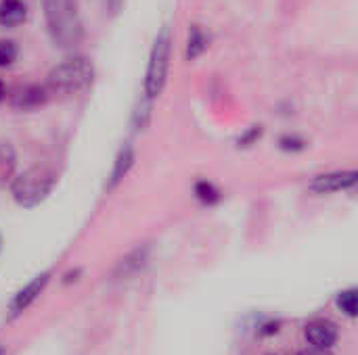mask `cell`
Listing matches in <instances>:
<instances>
[{"instance_id": "obj_6", "label": "cell", "mask_w": 358, "mask_h": 355, "mask_svg": "<svg viewBox=\"0 0 358 355\" xmlns=\"http://www.w3.org/2000/svg\"><path fill=\"white\" fill-rule=\"evenodd\" d=\"M48 280H50V272H42V274L34 276L23 289H19V291L13 295L10 303H8V316H10V318L21 316V314H23V312L42 295V291L46 289Z\"/></svg>"}, {"instance_id": "obj_16", "label": "cell", "mask_w": 358, "mask_h": 355, "mask_svg": "<svg viewBox=\"0 0 358 355\" xmlns=\"http://www.w3.org/2000/svg\"><path fill=\"white\" fill-rule=\"evenodd\" d=\"M151 103H153V100H149L147 96H143L141 105L136 107V111H134V115H132V121H134V128H136V130H145V128H147L149 117H151Z\"/></svg>"}, {"instance_id": "obj_15", "label": "cell", "mask_w": 358, "mask_h": 355, "mask_svg": "<svg viewBox=\"0 0 358 355\" xmlns=\"http://www.w3.org/2000/svg\"><path fill=\"white\" fill-rule=\"evenodd\" d=\"M19 56V48L15 40L0 38V67H10Z\"/></svg>"}, {"instance_id": "obj_2", "label": "cell", "mask_w": 358, "mask_h": 355, "mask_svg": "<svg viewBox=\"0 0 358 355\" xmlns=\"http://www.w3.org/2000/svg\"><path fill=\"white\" fill-rule=\"evenodd\" d=\"M59 182V174L48 165H31L10 180V197L23 209H34L44 203Z\"/></svg>"}, {"instance_id": "obj_19", "label": "cell", "mask_w": 358, "mask_h": 355, "mask_svg": "<svg viewBox=\"0 0 358 355\" xmlns=\"http://www.w3.org/2000/svg\"><path fill=\"white\" fill-rule=\"evenodd\" d=\"M300 355H334L331 349H319V347H310V349H304Z\"/></svg>"}, {"instance_id": "obj_17", "label": "cell", "mask_w": 358, "mask_h": 355, "mask_svg": "<svg viewBox=\"0 0 358 355\" xmlns=\"http://www.w3.org/2000/svg\"><path fill=\"white\" fill-rule=\"evenodd\" d=\"M279 149L285 151V153H300L306 149V140L296 136V134H285L279 138Z\"/></svg>"}, {"instance_id": "obj_4", "label": "cell", "mask_w": 358, "mask_h": 355, "mask_svg": "<svg viewBox=\"0 0 358 355\" xmlns=\"http://www.w3.org/2000/svg\"><path fill=\"white\" fill-rule=\"evenodd\" d=\"M170 52H172V31L168 25H164L153 40L147 71H145V82H143V94L149 100H155L166 88L168 71H170Z\"/></svg>"}, {"instance_id": "obj_13", "label": "cell", "mask_w": 358, "mask_h": 355, "mask_svg": "<svg viewBox=\"0 0 358 355\" xmlns=\"http://www.w3.org/2000/svg\"><path fill=\"white\" fill-rule=\"evenodd\" d=\"M193 192H195V199L203 205H216L222 199V192L210 180H197L193 186Z\"/></svg>"}, {"instance_id": "obj_9", "label": "cell", "mask_w": 358, "mask_h": 355, "mask_svg": "<svg viewBox=\"0 0 358 355\" xmlns=\"http://www.w3.org/2000/svg\"><path fill=\"white\" fill-rule=\"evenodd\" d=\"M134 161H136V155H134V149L130 142L122 144L117 155H115V161H113V167H111V174H109V180H107V188H115L128 174L130 169L134 167Z\"/></svg>"}, {"instance_id": "obj_22", "label": "cell", "mask_w": 358, "mask_h": 355, "mask_svg": "<svg viewBox=\"0 0 358 355\" xmlns=\"http://www.w3.org/2000/svg\"><path fill=\"white\" fill-rule=\"evenodd\" d=\"M268 355H275V354H268Z\"/></svg>"}, {"instance_id": "obj_10", "label": "cell", "mask_w": 358, "mask_h": 355, "mask_svg": "<svg viewBox=\"0 0 358 355\" xmlns=\"http://www.w3.org/2000/svg\"><path fill=\"white\" fill-rule=\"evenodd\" d=\"M27 19V4L23 0H0V25L17 27Z\"/></svg>"}, {"instance_id": "obj_18", "label": "cell", "mask_w": 358, "mask_h": 355, "mask_svg": "<svg viewBox=\"0 0 358 355\" xmlns=\"http://www.w3.org/2000/svg\"><path fill=\"white\" fill-rule=\"evenodd\" d=\"M260 136H262V128H260V126H252V128L239 138V146H250V144H254Z\"/></svg>"}, {"instance_id": "obj_14", "label": "cell", "mask_w": 358, "mask_h": 355, "mask_svg": "<svg viewBox=\"0 0 358 355\" xmlns=\"http://www.w3.org/2000/svg\"><path fill=\"white\" fill-rule=\"evenodd\" d=\"M336 305H338V310H340L344 316H348V318H357V314H358L357 289H355V287H350V289H346V291L338 293V297H336Z\"/></svg>"}, {"instance_id": "obj_5", "label": "cell", "mask_w": 358, "mask_h": 355, "mask_svg": "<svg viewBox=\"0 0 358 355\" xmlns=\"http://www.w3.org/2000/svg\"><path fill=\"white\" fill-rule=\"evenodd\" d=\"M357 182V169H340V172H327V174L315 176L308 188L315 195H334V192H342V190L355 188Z\"/></svg>"}, {"instance_id": "obj_21", "label": "cell", "mask_w": 358, "mask_h": 355, "mask_svg": "<svg viewBox=\"0 0 358 355\" xmlns=\"http://www.w3.org/2000/svg\"><path fill=\"white\" fill-rule=\"evenodd\" d=\"M4 354V347H0V355Z\"/></svg>"}, {"instance_id": "obj_1", "label": "cell", "mask_w": 358, "mask_h": 355, "mask_svg": "<svg viewBox=\"0 0 358 355\" xmlns=\"http://www.w3.org/2000/svg\"><path fill=\"white\" fill-rule=\"evenodd\" d=\"M46 31L57 48L71 50L84 38L78 0H42Z\"/></svg>"}, {"instance_id": "obj_3", "label": "cell", "mask_w": 358, "mask_h": 355, "mask_svg": "<svg viewBox=\"0 0 358 355\" xmlns=\"http://www.w3.org/2000/svg\"><path fill=\"white\" fill-rule=\"evenodd\" d=\"M94 80V65L84 54H73L55 65L46 75V92L59 96H73L84 92Z\"/></svg>"}, {"instance_id": "obj_12", "label": "cell", "mask_w": 358, "mask_h": 355, "mask_svg": "<svg viewBox=\"0 0 358 355\" xmlns=\"http://www.w3.org/2000/svg\"><path fill=\"white\" fill-rule=\"evenodd\" d=\"M210 46V38L203 31L201 25H191L189 29V38H187V56L189 61H195L197 56H201Z\"/></svg>"}, {"instance_id": "obj_7", "label": "cell", "mask_w": 358, "mask_h": 355, "mask_svg": "<svg viewBox=\"0 0 358 355\" xmlns=\"http://www.w3.org/2000/svg\"><path fill=\"white\" fill-rule=\"evenodd\" d=\"M304 337L308 341L310 347H319V349H331L338 339H340V333H338V326L331 322V320H325V318H319V320H313L306 324L304 328Z\"/></svg>"}, {"instance_id": "obj_8", "label": "cell", "mask_w": 358, "mask_h": 355, "mask_svg": "<svg viewBox=\"0 0 358 355\" xmlns=\"http://www.w3.org/2000/svg\"><path fill=\"white\" fill-rule=\"evenodd\" d=\"M48 98V92L44 86L38 84H25L15 88V92L10 94V105L19 111H34L38 107H42Z\"/></svg>"}, {"instance_id": "obj_11", "label": "cell", "mask_w": 358, "mask_h": 355, "mask_svg": "<svg viewBox=\"0 0 358 355\" xmlns=\"http://www.w3.org/2000/svg\"><path fill=\"white\" fill-rule=\"evenodd\" d=\"M17 151L10 142H0V186L10 184L17 174Z\"/></svg>"}, {"instance_id": "obj_20", "label": "cell", "mask_w": 358, "mask_h": 355, "mask_svg": "<svg viewBox=\"0 0 358 355\" xmlns=\"http://www.w3.org/2000/svg\"><path fill=\"white\" fill-rule=\"evenodd\" d=\"M4 98H6V86H4V82L0 77V100H4Z\"/></svg>"}]
</instances>
